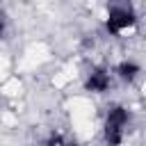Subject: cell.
Wrapping results in <instances>:
<instances>
[{
  "label": "cell",
  "instance_id": "1",
  "mask_svg": "<svg viewBox=\"0 0 146 146\" xmlns=\"http://www.w3.org/2000/svg\"><path fill=\"white\" fill-rule=\"evenodd\" d=\"M135 25H137V11L130 0H107L105 30L112 36H119L125 30H132Z\"/></svg>",
  "mask_w": 146,
  "mask_h": 146
},
{
  "label": "cell",
  "instance_id": "2",
  "mask_svg": "<svg viewBox=\"0 0 146 146\" xmlns=\"http://www.w3.org/2000/svg\"><path fill=\"white\" fill-rule=\"evenodd\" d=\"M128 123H130V112H128V107H123V105H112V107H107L105 123H103L105 141H110V144H121Z\"/></svg>",
  "mask_w": 146,
  "mask_h": 146
},
{
  "label": "cell",
  "instance_id": "3",
  "mask_svg": "<svg viewBox=\"0 0 146 146\" xmlns=\"http://www.w3.org/2000/svg\"><path fill=\"white\" fill-rule=\"evenodd\" d=\"M110 84H112V73L103 66L91 68L84 78V89L91 91V94H105L110 89Z\"/></svg>",
  "mask_w": 146,
  "mask_h": 146
},
{
  "label": "cell",
  "instance_id": "4",
  "mask_svg": "<svg viewBox=\"0 0 146 146\" xmlns=\"http://www.w3.org/2000/svg\"><path fill=\"white\" fill-rule=\"evenodd\" d=\"M114 75H116L121 82L132 84V82H135V80L141 75V66H139L137 62H132V59H123V62H119V64H116Z\"/></svg>",
  "mask_w": 146,
  "mask_h": 146
},
{
  "label": "cell",
  "instance_id": "5",
  "mask_svg": "<svg viewBox=\"0 0 146 146\" xmlns=\"http://www.w3.org/2000/svg\"><path fill=\"white\" fill-rule=\"evenodd\" d=\"M7 34V16H5V11H0V39Z\"/></svg>",
  "mask_w": 146,
  "mask_h": 146
}]
</instances>
